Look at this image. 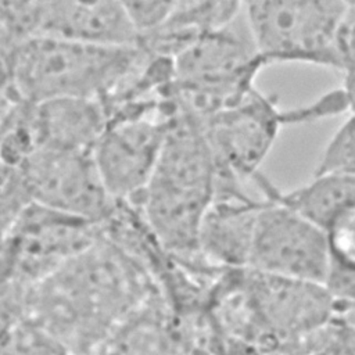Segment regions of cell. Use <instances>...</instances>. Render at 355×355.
<instances>
[{
    "label": "cell",
    "mask_w": 355,
    "mask_h": 355,
    "mask_svg": "<svg viewBox=\"0 0 355 355\" xmlns=\"http://www.w3.org/2000/svg\"><path fill=\"white\" fill-rule=\"evenodd\" d=\"M216 166L200 123L179 111L143 189L146 219L166 248L200 252L198 233L215 194Z\"/></svg>",
    "instance_id": "6da1fadb"
},
{
    "label": "cell",
    "mask_w": 355,
    "mask_h": 355,
    "mask_svg": "<svg viewBox=\"0 0 355 355\" xmlns=\"http://www.w3.org/2000/svg\"><path fill=\"white\" fill-rule=\"evenodd\" d=\"M140 44L101 46L32 35L18 40L8 57L3 85L17 101L105 98L132 72Z\"/></svg>",
    "instance_id": "7a4b0ae2"
},
{
    "label": "cell",
    "mask_w": 355,
    "mask_h": 355,
    "mask_svg": "<svg viewBox=\"0 0 355 355\" xmlns=\"http://www.w3.org/2000/svg\"><path fill=\"white\" fill-rule=\"evenodd\" d=\"M333 309L334 295L324 283L236 268L234 320L247 351L294 354Z\"/></svg>",
    "instance_id": "3957f363"
},
{
    "label": "cell",
    "mask_w": 355,
    "mask_h": 355,
    "mask_svg": "<svg viewBox=\"0 0 355 355\" xmlns=\"http://www.w3.org/2000/svg\"><path fill=\"white\" fill-rule=\"evenodd\" d=\"M258 53L272 62L340 69L337 36L348 12L343 0H243Z\"/></svg>",
    "instance_id": "277c9868"
},
{
    "label": "cell",
    "mask_w": 355,
    "mask_h": 355,
    "mask_svg": "<svg viewBox=\"0 0 355 355\" xmlns=\"http://www.w3.org/2000/svg\"><path fill=\"white\" fill-rule=\"evenodd\" d=\"M175 116L151 101L128 104L110 115L93 155L114 200L141 194Z\"/></svg>",
    "instance_id": "5b68a950"
},
{
    "label": "cell",
    "mask_w": 355,
    "mask_h": 355,
    "mask_svg": "<svg viewBox=\"0 0 355 355\" xmlns=\"http://www.w3.org/2000/svg\"><path fill=\"white\" fill-rule=\"evenodd\" d=\"M247 266L326 284L330 270L326 232L293 208L265 197Z\"/></svg>",
    "instance_id": "8992f818"
},
{
    "label": "cell",
    "mask_w": 355,
    "mask_h": 355,
    "mask_svg": "<svg viewBox=\"0 0 355 355\" xmlns=\"http://www.w3.org/2000/svg\"><path fill=\"white\" fill-rule=\"evenodd\" d=\"M21 169L37 205L96 223L114 208L93 151L39 148Z\"/></svg>",
    "instance_id": "52a82bcc"
},
{
    "label": "cell",
    "mask_w": 355,
    "mask_h": 355,
    "mask_svg": "<svg viewBox=\"0 0 355 355\" xmlns=\"http://www.w3.org/2000/svg\"><path fill=\"white\" fill-rule=\"evenodd\" d=\"M283 110L257 90L200 123L216 172L252 180L283 123Z\"/></svg>",
    "instance_id": "ba28073f"
},
{
    "label": "cell",
    "mask_w": 355,
    "mask_h": 355,
    "mask_svg": "<svg viewBox=\"0 0 355 355\" xmlns=\"http://www.w3.org/2000/svg\"><path fill=\"white\" fill-rule=\"evenodd\" d=\"M33 35L101 46H135L141 36L119 0H47Z\"/></svg>",
    "instance_id": "9c48e42d"
},
{
    "label": "cell",
    "mask_w": 355,
    "mask_h": 355,
    "mask_svg": "<svg viewBox=\"0 0 355 355\" xmlns=\"http://www.w3.org/2000/svg\"><path fill=\"white\" fill-rule=\"evenodd\" d=\"M263 200H254L244 190L215 194L198 233L202 258L220 269L247 266Z\"/></svg>",
    "instance_id": "30bf717a"
},
{
    "label": "cell",
    "mask_w": 355,
    "mask_h": 355,
    "mask_svg": "<svg viewBox=\"0 0 355 355\" xmlns=\"http://www.w3.org/2000/svg\"><path fill=\"white\" fill-rule=\"evenodd\" d=\"M31 104L39 148L93 151L108 125L100 98L65 97Z\"/></svg>",
    "instance_id": "8fae6325"
},
{
    "label": "cell",
    "mask_w": 355,
    "mask_h": 355,
    "mask_svg": "<svg viewBox=\"0 0 355 355\" xmlns=\"http://www.w3.org/2000/svg\"><path fill=\"white\" fill-rule=\"evenodd\" d=\"M252 182L263 197L293 208L322 229H326L338 212L355 202V176L345 173H313L308 183L287 193L279 191L259 172Z\"/></svg>",
    "instance_id": "7c38bea8"
},
{
    "label": "cell",
    "mask_w": 355,
    "mask_h": 355,
    "mask_svg": "<svg viewBox=\"0 0 355 355\" xmlns=\"http://www.w3.org/2000/svg\"><path fill=\"white\" fill-rule=\"evenodd\" d=\"M324 232L330 257L326 286L334 297L355 298V202L338 212Z\"/></svg>",
    "instance_id": "4fadbf2b"
},
{
    "label": "cell",
    "mask_w": 355,
    "mask_h": 355,
    "mask_svg": "<svg viewBox=\"0 0 355 355\" xmlns=\"http://www.w3.org/2000/svg\"><path fill=\"white\" fill-rule=\"evenodd\" d=\"M324 172L355 176V114H349L326 143L313 173Z\"/></svg>",
    "instance_id": "5bb4252c"
},
{
    "label": "cell",
    "mask_w": 355,
    "mask_h": 355,
    "mask_svg": "<svg viewBox=\"0 0 355 355\" xmlns=\"http://www.w3.org/2000/svg\"><path fill=\"white\" fill-rule=\"evenodd\" d=\"M47 0H0V22L18 42L36 31Z\"/></svg>",
    "instance_id": "9a60e30c"
},
{
    "label": "cell",
    "mask_w": 355,
    "mask_h": 355,
    "mask_svg": "<svg viewBox=\"0 0 355 355\" xmlns=\"http://www.w3.org/2000/svg\"><path fill=\"white\" fill-rule=\"evenodd\" d=\"M140 35L158 26L172 11L176 0H119Z\"/></svg>",
    "instance_id": "2e32d148"
},
{
    "label": "cell",
    "mask_w": 355,
    "mask_h": 355,
    "mask_svg": "<svg viewBox=\"0 0 355 355\" xmlns=\"http://www.w3.org/2000/svg\"><path fill=\"white\" fill-rule=\"evenodd\" d=\"M337 54L340 69H355V7H349L337 36Z\"/></svg>",
    "instance_id": "e0dca14e"
},
{
    "label": "cell",
    "mask_w": 355,
    "mask_h": 355,
    "mask_svg": "<svg viewBox=\"0 0 355 355\" xmlns=\"http://www.w3.org/2000/svg\"><path fill=\"white\" fill-rule=\"evenodd\" d=\"M15 43H17V40L14 39V36L0 22V86L3 85L6 69H7L8 57H10L11 50H12Z\"/></svg>",
    "instance_id": "ac0fdd59"
},
{
    "label": "cell",
    "mask_w": 355,
    "mask_h": 355,
    "mask_svg": "<svg viewBox=\"0 0 355 355\" xmlns=\"http://www.w3.org/2000/svg\"><path fill=\"white\" fill-rule=\"evenodd\" d=\"M15 103L17 100L8 93V90L4 86H0V141Z\"/></svg>",
    "instance_id": "d6986e66"
},
{
    "label": "cell",
    "mask_w": 355,
    "mask_h": 355,
    "mask_svg": "<svg viewBox=\"0 0 355 355\" xmlns=\"http://www.w3.org/2000/svg\"><path fill=\"white\" fill-rule=\"evenodd\" d=\"M341 90L344 94L347 111L349 114H355V69L344 71V82Z\"/></svg>",
    "instance_id": "ffe728a7"
},
{
    "label": "cell",
    "mask_w": 355,
    "mask_h": 355,
    "mask_svg": "<svg viewBox=\"0 0 355 355\" xmlns=\"http://www.w3.org/2000/svg\"><path fill=\"white\" fill-rule=\"evenodd\" d=\"M4 247H6V234L0 233V272H1V263L4 257Z\"/></svg>",
    "instance_id": "44dd1931"
},
{
    "label": "cell",
    "mask_w": 355,
    "mask_h": 355,
    "mask_svg": "<svg viewBox=\"0 0 355 355\" xmlns=\"http://www.w3.org/2000/svg\"><path fill=\"white\" fill-rule=\"evenodd\" d=\"M348 7H355V0H343Z\"/></svg>",
    "instance_id": "7402d4cb"
}]
</instances>
